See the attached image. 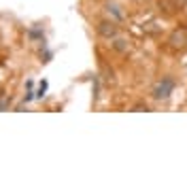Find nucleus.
<instances>
[{
    "mask_svg": "<svg viewBox=\"0 0 187 187\" xmlns=\"http://www.w3.org/2000/svg\"><path fill=\"white\" fill-rule=\"evenodd\" d=\"M96 30H98V34L102 36V38H107V41H113V38L119 36V26H117L115 19H102V21H98Z\"/></svg>",
    "mask_w": 187,
    "mask_h": 187,
    "instance_id": "obj_2",
    "label": "nucleus"
},
{
    "mask_svg": "<svg viewBox=\"0 0 187 187\" xmlns=\"http://www.w3.org/2000/svg\"><path fill=\"white\" fill-rule=\"evenodd\" d=\"M138 2H143V0H138Z\"/></svg>",
    "mask_w": 187,
    "mask_h": 187,
    "instance_id": "obj_5",
    "label": "nucleus"
},
{
    "mask_svg": "<svg viewBox=\"0 0 187 187\" xmlns=\"http://www.w3.org/2000/svg\"><path fill=\"white\" fill-rule=\"evenodd\" d=\"M168 43L172 45L174 49H183V47L187 45V32H185V30H174V32L170 34Z\"/></svg>",
    "mask_w": 187,
    "mask_h": 187,
    "instance_id": "obj_3",
    "label": "nucleus"
},
{
    "mask_svg": "<svg viewBox=\"0 0 187 187\" xmlns=\"http://www.w3.org/2000/svg\"><path fill=\"white\" fill-rule=\"evenodd\" d=\"M174 94V81L170 77H162L160 81H155V85L151 87V96L155 100H168Z\"/></svg>",
    "mask_w": 187,
    "mask_h": 187,
    "instance_id": "obj_1",
    "label": "nucleus"
},
{
    "mask_svg": "<svg viewBox=\"0 0 187 187\" xmlns=\"http://www.w3.org/2000/svg\"><path fill=\"white\" fill-rule=\"evenodd\" d=\"M100 2H108V0H100Z\"/></svg>",
    "mask_w": 187,
    "mask_h": 187,
    "instance_id": "obj_4",
    "label": "nucleus"
}]
</instances>
